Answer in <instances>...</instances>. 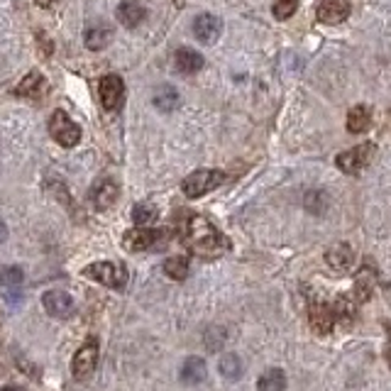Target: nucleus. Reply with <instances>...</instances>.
<instances>
[{
	"label": "nucleus",
	"instance_id": "nucleus-1",
	"mask_svg": "<svg viewBox=\"0 0 391 391\" xmlns=\"http://www.w3.org/2000/svg\"><path fill=\"white\" fill-rule=\"evenodd\" d=\"M181 240L198 257H215L228 250V240L220 235L210 220L200 218V215H191L186 220V225L181 230Z\"/></svg>",
	"mask_w": 391,
	"mask_h": 391
},
{
	"label": "nucleus",
	"instance_id": "nucleus-2",
	"mask_svg": "<svg viewBox=\"0 0 391 391\" xmlns=\"http://www.w3.org/2000/svg\"><path fill=\"white\" fill-rule=\"evenodd\" d=\"M86 277L103 284L108 289H125L128 287V269L115 262H93L86 267Z\"/></svg>",
	"mask_w": 391,
	"mask_h": 391
},
{
	"label": "nucleus",
	"instance_id": "nucleus-3",
	"mask_svg": "<svg viewBox=\"0 0 391 391\" xmlns=\"http://www.w3.org/2000/svg\"><path fill=\"white\" fill-rule=\"evenodd\" d=\"M169 240L167 230H152V228H135L125 232L123 245L130 252H142V250H162Z\"/></svg>",
	"mask_w": 391,
	"mask_h": 391
},
{
	"label": "nucleus",
	"instance_id": "nucleus-4",
	"mask_svg": "<svg viewBox=\"0 0 391 391\" xmlns=\"http://www.w3.org/2000/svg\"><path fill=\"white\" fill-rule=\"evenodd\" d=\"M49 135H52V140L59 142L61 147L71 150V147H76L78 140H81V128L68 118V113H64V110H54L49 118Z\"/></svg>",
	"mask_w": 391,
	"mask_h": 391
},
{
	"label": "nucleus",
	"instance_id": "nucleus-5",
	"mask_svg": "<svg viewBox=\"0 0 391 391\" xmlns=\"http://www.w3.org/2000/svg\"><path fill=\"white\" fill-rule=\"evenodd\" d=\"M223 179H225L223 174L215 172V169H198V172L188 174V176L184 179L181 188L188 198H200V196H205L208 191H213V188H218L220 184H223Z\"/></svg>",
	"mask_w": 391,
	"mask_h": 391
},
{
	"label": "nucleus",
	"instance_id": "nucleus-6",
	"mask_svg": "<svg viewBox=\"0 0 391 391\" xmlns=\"http://www.w3.org/2000/svg\"><path fill=\"white\" fill-rule=\"evenodd\" d=\"M374 152H377V147H374L372 142H362V145H357V147H352V150L337 155L335 164H337V169L345 174H359L362 169L369 167Z\"/></svg>",
	"mask_w": 391,
	"mask_h": 391
},
{
	"label": "nucleus",
	"instance_id": "nucleus-7",
	"mask_svg": "<svg viewBox=\"0 0 391 391\" xmlns=\"http://www.w3.org/2000/svg\"><path fill=\"white\" fill-rule=\"evenodd\" d=\"M96 364H98V340L96 337H88L71 359V374L76 379H88L96 372Z\"/></svg>",
	"mask_w": 391,
	"mask_h": 391
},
{
	"label": "nucleus",
	"instance_id": "nucleus-8",
	"mask_svg": "<svg viewBox=\"0 0 391 391\" xmlns=\"http://www.w3.org/2000/svg\"><path fill=\"white\" fill-rule=\"evenodd\" d=\"M98 96H100V103H103L105 110H118L120 103L125 98V83L120 76L115 73H108V76L100 78L98 83Z\"/></svg>",
	"mask_w": 391,
	"mask_h": 391
},
{
	"label": "nucleus",
	"instance_id": "nucleus-9",
	"mask_svg": "<svg viewBox=\"0 0 391 391\" xmlns=\"http://www.w3.org/2000/svg\"><path fill=\"white\" fill-rule=\"evenodd\" d=\"M42 306H44V311L52 315V318H68V315H73V311H76L73 299L66 291H61V289H52V291H47L44 296H42Z\"/></svg>",
	"mask_w": 391,
	"mask_h": 391
},
{
	"label": "nucleus",
	"instance_id": "nucleus-10",
	"mask_svg": "<svg viewBox=\"0 0 391 391\" xmlns=\"http://www.w3.org/2000/svg\"><path fill=\"white\" fill-rule=\"evenodd\" d=\"M220 32H223V23H220L215 15L203 13L193 20V35L200 44H213V42L220 37Z\"/></svg>",
	"mask_w": 391,
	"mask_h": 391
},
{
	"label": "nucleus",
	"instance_id": "nucleus-11",
	"mask_svg": "<svg viewBox=\"0 0 391 391\" xmlns=\"http://www.w3.org/2000/svg\"><path fill=\"white\" fill-rule=\"evenodd\" d=\"M315 15H318V23L323 25L342 23L350 15V0H320Z\"/></svg>",
	"mask_w": 391,
	"mask_h": 391
},
{
	"label": "nucleus",
	"instance_id": "nucleus-12",
	"mask_svg": "<svg viewBox=\"0 0 391 391\" xmlns=\"http://www.w3.org/2000/svg\"><path fill=\"white\" fill-rule=\"evenodd\" d=\"M325 262L332 272L345 274V272H350L352 264H355V250H352L347 242H337V245H332L330 250L325 252Z\"/></svg>",
	"mask_w": 391,
	"mask_h": 391
},
{
	"label": "nucleus",
	"instance_id": "nucleus-13",
	"mask_svg": "<svg viewBox=\"0 0 391 391\" xmlns=\"http://www.w3.org/2000/svg\"><path fill=\"white\" fill-rule=\"evenodd\" d=\"M308 318H311V327L313 332L318 335H327L335 325V318H332V308L323 301H311V308H308Z\"/></svg>",
	"mask_w": 391,
	"mask_h": 391
},
{
	"label": "nucleus",
	"instance_id": "nucleus-14",
	"mask_svg": "<svg viewBox=\"0 0 391 391\" xmlns=\"http://www.w3.org/2000/svg\"><path fill=\"white\" fill-rule=\"evenodd\" d=\"M47 93V78L40 71H30L28 76L20 81V86L15 88V96L28 98V100H40Z\"/></svg>",
	"mask_w": 391,
	"mask_h": 391
},
{
	"label": "nucleus",
	"instance_id": "nucleus-15",
	"mask_svg": "<svg viewBox=\"0 0 391 391\" xmlns=\"http://www.w3.org/2000/svg\"><path fill=\"white\" fill-rule=\"evenodd\" d=\"M118 196H120L118 184H115L113 179H103V181H98L96 186H93L91 200H93V205H96L98 210H108L110 205L118 200Z\"/></svg>",
	"mask_w": 391,
	"mask_h": 391
},
{
	"label": "nucleus",
	"instance_id": "nucleus-16",
	"mask_svg": "<svg viewBox=\"0 0 391 391\" xmlns=\"http://www.w3.org/2000/svg\"><path fill=\"white\" fill-rule=\"evenodd\" d=\"M374 284H377V274H374V269L369 267V264H364V267L359 269L357 279H355V299H357V303H364V301L372 299Z\"/></svg>",
	"mask_w": 391,
	"mask_h": 391
},
{
	"label": "nucleus",
	"instance_id": "nucleus-17",
	"mask_svg": "<svg viewBox=\"0 0 391 391\" xmlns=\"http://www.w3.org/2000/svg\"><path fill=\"white\" fill-rule=\"evenodd\" d=\"M145 18H147V10L142 3H137V0H123V3H120L118 20L125 28H137Z\"/></svg>",
	"mask_w": 391,
	"mask_h": 391
},
{
	"label": "nucleus",
	"instance_id": "nucleus-18",
	"mask_svg": "<svg viewBox=\"0 0 391 391\" xmlns=\"http://www.w3.org/2000/svg\"><path fill=\"white\" fill-rule=\"evenodd\" d=\"M174 64H176L179 73H188V76H191V73L203 68V56H200L198 52L184 47V49H179L176 54H174Z\"/></svg>",
	"mask_w": 391,
	"mask_h": 391
},
{
	"label": "nucleus",
	"instance_id": "nucleus-19",
	"mask_svg": "<svg viewBox=\"0 0 391 391\" xmlns=\"http://www.w3.org/2000/svg\"><path fill=\"white\" fill-rule=\"evenodd\" d=\"M332 308V318H335V323L350 327L352 320H355V313H357V303H352L350 296H337L335 303L330 306Z\"/></svg>",
	"mask_w": 391,
	"mask_h": 391
},
{
	"label": "nucleus",
	"instance_id": "nucleus-20",
	"mask_svg": "<svg viewBox=\"0 0 391 391\" xmlns=\"http://www.w3.org/2000/svg\"><path fill=\"white\" fill-rule=\"evenodd\" d=\"M208 377V369H205V362L200 357H188L186 362L181 364V382L184 384H200Z\"/></svg>",
	"mask_w": 391,
	"mask_h": 391
},
{
	"label": "nucleus",
	"instance_id": "nucleus-21",
	"mask_svg": "<svg viewBox=\"0 0 391 391\" xmlns=\"http://www.w3.org/2000/svg\"><path fill=\"white\" fill-rule=\"evenodd\" d=\"M369 125H372V110H369L367 105H355V108L347 113V130H350L352 135L367 132Z\"/></svg>",
	"mask_w": 391,
	"mask_h": 391
},
{
	"label": "nucleus",
	"instance_id": "nucleus-22",
	"mask_svg": "<svg viewBox=\"0 0 391 391\" xmlns=\"http://www.w3.org/2000/svg\"><path fill=\"white\" fill-rule=\"evenodd\" d=\"M284 389H287V374L277 367L267 369L260 377V382H257V391H284Z\"/></svg>",
	"mask_w": 391,
	"mask_h": 391
},
{
	"label": "nucleus",
	"instance_id": "nucleus-23",
	"mask_svg": "<svg viewBox=\"0 0 391 391\" xmlns=\"http://www.w3.org/2000/svg\"><path fill=\"white\" fill-rule=\"evenodd\" d=\"M179 103H181V100H179L176 88L162 86V88H157L155 91V108L162 110V113H172V110H176Z\"/></svg>",
	"mask_w": 391,
	"mask_h": 391
},
{
	"label": "nucleus",
	"instance_id": "nucleus-24",
	"mask_svg": "<svg viewBox=\"0 0 391 391\" xmlns=\"http://www.w3.org/2000/svg\"><path fill=\"white\" fill-rule=\"evenodd\" d=\"M110 40H113V30L105 28V25H96V28H91L86 32V47L93 52L105 49L110 44Z\"/></svg>",
	"mask_w": 391,
	"mask_h": 391
},
{
	"label": "nucleus",
	"instance_id": "nucleus-25",
	"mask_svg": "<svg viewBox=\"0 0 391 391\" xmlns=\"http://www.w3.org/2000/svg\"><path fill=\"white\" fill-rule=\"evenodd\" d=\"M157 215H160V210L152 203H137L135 208H132V220H135L137 228H150L157 220Z\"/></svg>",
	"mask_w": 391,
	"mask_h": 391
},
{
	"label": "nucleus",
	"instance_id": "nucleus-26",
	"mask_svg": "<svg viewBox=\"0 0 391 391\" xmlns=\"http://www.w3.org/2000/svg\"><path fill=\"white\" fill-rule=\"evenodd\" d=\"M164 274H167L169 279H174V282H184V279L188 277V260L186 257H169L167 262H164Z\"/></svg>",
	"mask_w": 391,
	"mask_h": 391
},
{
	"label": "nucleus",
	"instance_id": "nucleus-27",
	"mask_svg": "<svg viewBox=\"0 0 391 391\" xmlns=\"http://www.w3.org/2000/svg\"><path fill=\"white\" fill-rule=\"evenodd\" d=\"M218 369H220V374H223V377H228V379H240V374H242V362H240V357H237V355H232V352H228V355L220 357Z\"/></svg>",
	"mask_w": 391,
	"mask_h": 391
},
{
	"label": "nucleus",
	"instance_id": "nucleus-28",
	"mask_svg": "<svg viewBox=\"0 0 391 391\" xmlns=\"http://www.w3.org/2000/svg\"><path fill=\"white\" fill-rule=\"evenodd\" d=\"M23 269L20 267H5L3 272H0V287H5L8 291H13V289H20L23 287Z\"/></svg>",
	"mask_w": 391,
	"mask_h": 391
},
{
	"label": "nucleus",
	"instance_id": "nucleus-29",
	"mask_svg": "<svg viewBox=\"0 0 391 391\" xmlns=\"http://www.w3.org/2000/svg\"><path fill=\"white\" fill-rule=\"evenodd\" d=\"M306 208H308L313 215L325 213V208H327V196H325L323 191H308V193H306Z\"/></svg>",
	"mask_w": 391,
	"mask_h": 391
},
{
	"label": "nucleus",
	"instance_id": "nucleus-30",
	"mask_svg": "<svg viewBox=\"0 0 391 391\" xmlns=\"http://www.w3.org/2000/svg\"><path fill=\"white\" fill-rule=\"evenodd\" d=\"M296 8H299V0H277L274 15H277L279 20H289L296 13Z\"/></svg>",
	"mask_w": 391,
	"mask_h": 391
},
{
	"label": "nucleus",
	"instance_id": "nucleus-31",
	"mask_svg": "<svg viewBox=\"0 0 391 391\" xmlns=\"http://www.w3.org/2000/svg\"><path fill=\"white\" fill-rule=\"evenodd\" d=\"M5 240H8V225H5L3 220H0V245H3Z\"/></svg>",
	"mask_w": 391,
	"mask_h": 391
},
{
	"label": "nucleus",
	"instance_id": "nucleus-32",
	"mask_svg": "<svg viewBox=\"0 0 391 391\" xmlns=\"http://www.w3.org/2000/svg\"><path fill=\"white\" fill-rule=\"evenodd\" d=\"M54 3H56V0H37V5H40V8H52Z\"/></svg>",
	"mask_w": 391,
	"mask_h": 391
},
{
	"label": "nucleus",
	"instance_id": "nucleus-33",
	"mask_svg": "<svg viewBox=\"0 0 391 391\" xmlns=\"http://www.w3.org/2000/svg\"><path fill=\"white\" fill-rule=\"evenodd\" d=\"M384 357H387V364H389V367H391V347H389L387 352H384Z\"/></svg>",
	"mask_w": 391,
	"mask_h": 391
},
{
	"label": "nucleus",
	"instance_id": "nucleus-34",
	"mask_svg": "<svg viewBox=\"0 0 391 391\" xmlns=\"http://www.w3.org/2000/svg\"><path fill=\"white\" fill-rule=\"evenodd\" d=\"M0 391H20V389H15V387H5V389H0Z\"/></svg>",
	"mask_w": 391,
	"mask_h": 391
}]
</instances>
